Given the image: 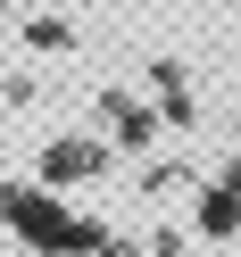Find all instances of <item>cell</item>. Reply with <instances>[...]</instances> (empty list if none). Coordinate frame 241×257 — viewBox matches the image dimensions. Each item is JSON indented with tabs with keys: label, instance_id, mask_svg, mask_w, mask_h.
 Segmentation results:
<instances>
[{
	"label": "cell",
	"instance_id": "cell-1",
	"mask_svg": "<svg viewBox=\"0 0 241 257\" xmlns=\"http://www.w3.org/2000/svg\"><path fill=\"white\" fill-rule=\"evenodd\" d=\"M100 116H108V150L117 158H141L158 133H167L158 100H133V91H100Z\"/></svg>",
	"mask_w": 241,
	"mask_h": 257
},
{
	"label": "cell",
	"instance_id": "cell-2",
	"mask_svg": "<svg viewBox=\"0 0 241 257\" xmlns=\"http://www.w3.org/2000/svg\"><path fill=\"white\" fill-rule=\"evenodd\" d=\"M108 158H117L108 141H84V133H67V141H50V158H42V174H50V191H58V183H75V174H100Z\"/></svg>",
	"mask_w": 241,
	"mask_h": 257
},
{
	"label": "cell",
	"instance_id": "cell-3",
	"mask_svg": "<svg viewBox=\"0 0 241 257\" xmlns=\"http://www.w3.org/2000/svg\"><path fill=\"white\" fill-rule=\"evenodd\" d=\"M191 224H200V232H241V191L233 183H208L200 207H191Z\"/></svg>",
	"mask_w": 241,
	"mask_h": 257
}]
</instances>
